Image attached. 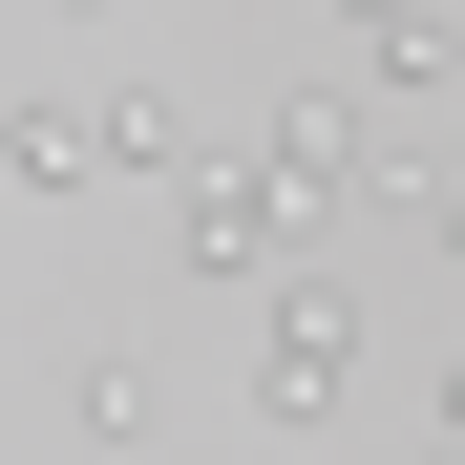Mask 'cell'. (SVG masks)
<instances>
[{
	"instance_id": "1",
	"label": "cell",
	"mask_w": 465,
	"mask_h": 465,
	"mask_svg": "<svg viewBox=\"0 0 465 465\" xmlns=\"http://www.w3.org/2000/svg\"><path fill=\"white\" fill-rule=\"evenodd\" d=\"M360 402V296L339 275H275L254 296V423H339Z\"/></svg>"
},
{
	"instance_id": "2",
	"label": "cell",
	"mask_w": 465,
	"mask_h": 465,
	"mask_svg": "<svg viewBox=\"0 0 465 465\" xmlns=\"http://www.w3.org/2000/svg\"><path fill=\"white\" fill-rule=\"evenodd\" d=\"M360 170H381V127H360V106H339V85H296V106H275V127H254V191H275V212H296V232H318V212H360Z\"/></svg>"
},
{
	"instance_id": "3",
	"label": "cell",
	"mask_w": 465,
	"mask_h": 465,
	"mask_svg": "<svg viewBox=\"0 0 465 465\" xmlns=\"http://www.w3.org/2000/svg\"><path fill=\"white\" fill-rule=\"evenodd\" d=\"M170 254H191V275H296V212H275L254 170L191 148V170H170Z\"/></svg>"
},
{
	"instance_id": "4",
	"label": "cell",
	"mask_w": 465,
	"mask_h": 465,
	"mask_svg": "<svg viewBox=\"0 0 465 465\" xmlns=\"http://www.w3.org/2000/svg\"><path fill=\"white\" fill-rule=\"evenodd\" d=\"M64 106H85V170H127V191L191 170V106H170V85H64Z\"/></svg>"
},
{
	"instance_id": "5",
	"label": "cell",
	"mask_w": 465,
	"mask_h": 465,
	"mask_svg": "<svg viewBox=\"0 0 465 465\" xmlns=\"http://www.w3.org/2000/svg\"><path fill=\"white\" fill-rule=\"evenodd\" d=\"M0 191H85V106H64V85L0 106Z\"/></svg>"
},
{
	"instance_id": "6",
	"label": "cell",
	"mask_w": 465,
	"mask_h": 465,
	"mask_svg": "<svg viewBox=\"0 0 465 465\" xmlns=\"http://www.w3.org/2000/svg\"><path fill=\"white\" fill-rule=\"evenodd\" d=\"M339 22H423V0H339Z\"/></svg>"
},
{
	"instance_id": "7",
	"label": "cell",
	"mask_w": 465,
	"mask_h": 465,
	"mask_svg": "<svg viewBox=\"0 0 465 465\" xmlns=\"http://www.w3.org/2000/svg\"><path fill=\"white\" fill-rule=\"evenodd\" d=\"M64 22H127V0H64Z\"/></svg>"
}]
</instances>
